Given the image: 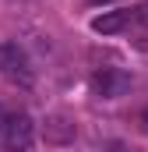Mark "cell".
<instances>
[{
  "label": "cell",
  "instance_id": "8992f818",
  "mask_svg": "<svg viewBox=\"0 0 148 152\" xmlns=\"http://www.w3.org/2000/svg\"><path fill=\"white\" fill-rule=\"evenodd\" d=\"M134 21H138V25H145V28H148V0H145V4H138V7H134Z\"/></svg>",
  "mask_w": 148,
  "mask_h": 152
},
{
  "label": "cell",
  "instance_id": "30bf717a",
  "mask_svg": "<svg viewBox=\"0 0 148 152\" xmlns=\"http://www.w3.org/2000/svg\"><path fill=\"white\" fill-rule=\"evenodd\" d=\"M145 120H148V113H145Z\"/></svg>",
  "mask_w": 148,
  "mask_h": 152
},
{
  "label": "cell",
  "instance_id": "ba28073f",
  "mask_svg": "<svg viewBox=\"0 0 148 152\" xmlns=\"http://www.w3.org/2000/svg\"><path fill=\"white\" fill-rule=\"evenodd\" d=\"M110 152H131V149H127V145H120V142H113V145H110Z\"/></svg>",
  "mask_w": 148,
  "mask_h": 152
},
{
  "label": "cell",
  "instance_id": "3957f363",
  "mask_svg": "<svg viewBox=\"0 0 148 152\" xmlns=\"http://www.w3.org/2000/svg\"><path fill=\"white\" fill-rule=\"evenodd\" d=\"M92 88L102 96V99H116L131 88V75L127 71H116V67H102L92 75Z\"/></svg>",
  "mask_w": 148,
  "mask_h": 152
},
{
  "label": "cell",
  "instance_id": "5b68a950",
  "mask_svg": "<svg viewBox=\"0 0 148 152\" xmlns=\"http://www.w3.org/2000/svg\"><path fill=\"white\" fill-rule=\"evenodd\" d=\"M131 21H134V11H106V14L92 18V32H99V36H116V32H123Z\"/></svg>",
  "mask_w": 148,
  "mask_h": 152
},
{
  "label": "cell",
  "instance_id": "9c48e42d",
  "mask_svg": "<svg viewBox=\"0 0 148 152\" xmlns=\"http://www.w3.org/2000/svg\"><path fill=\"white\" fill-rule=\"evenodd\" d=\"M88 4H95V7H99V4H113V0H88Z\"/></svg>",
  "mask_w": 148,
  "mask_h": 152
},
{
  "label": "cell",
  "instance_id": "6da1fadb",
  "mask_svg": "<svg viewBox=\"0 0 148 152\" xmlns=\"http://www.w3.org/2000/svg\"><path fill=\"white\" fill-rule=\"evenodd\" d=\"M0 75L14 85H32V78H36L32 60L18 42H0Z\"/></svg>",
  "mask_w": 148,
  "mask_h": 152
},
{
  "label": "cell",
  "instance_id": "277c9868",
  "mask_svg": "<svg viewBox=\"0 0 148 152\" xmlns=\"http://www.w3.org/2000/svg\"><path fill=\"white\" fill-rule=\"evenodd\" d=\"M42 134H46V142H49V145H71V142H74V134H78V127H74V120H71V117L53 113V117H46V124H42Z\"/></svg>",
  "mask_w": 148,
  "mask_h": 152
},
{
  "label": "cell",
  "instance_id": "7a4b0ae2",
  "mask_svg": "<svg viewBox=\"0 0 148 152\" xmlns=\"http://www.w3.org/2000/svg\"><path fill=\"white\" fill-rule=\"evenodd\" d=\"M4 149L7 152H32L36 149V124L28 113H11L4 127Z\"/></svg>",
  "mask_w": 148,
  "mask_h": 152
},
{
  "label": "cell",
  "instance_id": "52a82bcc",
  "mask_svg": "<svg viewBox=\"0 0 148 152\" xmlns=\"http://www.w3.org/2000/svg\"><path fill=\"white\" fill-rule=\"evenodd\" d=\"M4 127H7V113H4V106H0V138H4Z\"/></svg>",
  "mask_w": 148,
  "mask_h": 152
}]
</instances>
